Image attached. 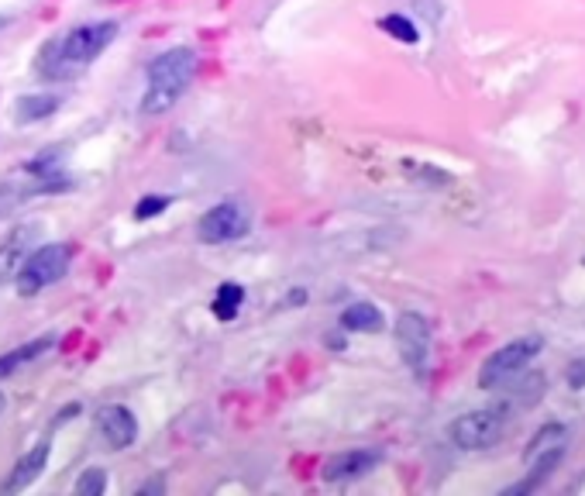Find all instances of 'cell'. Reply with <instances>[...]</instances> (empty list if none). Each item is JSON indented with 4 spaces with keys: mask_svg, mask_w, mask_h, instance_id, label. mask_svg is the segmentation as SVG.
<instances>
[{
    "mask_svg": "<svg viewBox=\"0 0 585 496\" xmlns=\"http://www.w3.org/2000/svg\"><path fill=\"white\" fill-rule=\"evenodd\" d=\"M0 407H4V397H0Z\"/></svg>",
    "mask_w": 585,
    "mask_h": 496,
    "instance_id": "cell-24",
    "label": "cell"
},
{
    "mask_svg": "<svg viewBox=\"0 0 585 496\" xmlns=\"http://www.w3.org/2000/svg\"><path fill=\"white\" fill-rule=\"evenodd\" d=\"M59 111V93H25L14 100V121L18 124H35L45 121Z\"/></svg>",
    "mask_w": 585,
    "mask_h": 496,
    "instance_id": "cell-13",
    "label": "cell"
},
{
    "mask_svg": "<svg viewBox=\"0 0 585 496\" xmlns=\"http://www.w3.org/2000/svg\"><path fill=\"white\" fill-rule=\"evenodd\" d=\"M169 204H173V200L162 197V193H148V197H142L135 204V217L138 221H152V217H159L162 211H169Z\"/></svg>",
    "mask_w": 585,
    "mask_h": 496,
    "instance_id": "cell-19",
    "label": "cell"
},
{
    "mask_svg": "<svg viewBox=\"0 0 585 496\" xmlns=\"http://www.w3.org/2000/svg\"><path fill=\"white\" fill-rule=\"evenodd\" d=\"M396 348H400L403 362L420 372L427 362V355H431V324H427L424 314H417V310H403L400 317H396Z\"/></svg>",
    "mask_w": 585,
    "mask_h": 496,
    "instance_id": "cell-7",
    "label": "cell"
},
{
    "mask_svg": "<svg viewBox=\"0 0 585 496\" xmlns=\"http://www.w3.org/2000/svg\"><path fill=\"white\" fill-rule=\"evenodd\" d=\"M241 300H245V290H241L238 283H224V286H217L210 310H214L217 321H234V317H238Z\"/></svg>",
    "mask_w": 585,
    "mask_h": 496,
    "instance_id": "cell-17",
    "label": "cell"
},
{
    "mask_svg": "<svg viewBox=\"0 0 585 496\" xmlns=\"http://www.w3.org/2000/svg\"><path fill=\"white\" fill-rule=\"evenodd\" d=\"M197 66H200V56L193 49H186V45L155 56L152 62H148V87H145V97H142V111L145 114H166L169 107L186 93V87L193 83Z\"/></svg>",
    "mask_w": 585,
    "mask_h": 496,
    "instance_id": "cell-2",
    "label": "cell"
},
{
    "mask_svg": "<svg viewBox=\"0 0 585 496\" xmlns=\"http://www.w3.org/2000/svg\"><path fill=\"white\" fill-rule=\"evenodd\" d=\"M379 28L386 31V35H393V38H400V42H407V45H417L420 42L417 25H413L410 18H403V14H386V18L379 21Z\"/></svg>",
    "mask_w": 585,
    "mask_h": 496,
    "instance_id": "cell-18",
    "label": "cell"
},
{
    "mask_svg": "<svg viewBox=\"0 0 585 496\" xmlns=\"http://www.w3.org/2000/svg\"><path fill=\"white\" fill-rule=\"evenodd\" d=\"M565 379H568V386H572V390H585V355H582V359L568 362Z\"/></svg>",
    "mask_w": 585,
    "mask_h": 496,
    "instance_id": "cell-21",
    "label": "cell"
},
{
    "mask_svg": "<svg viewBox=\"0 0 585 496\" xmlns=\"http://www.w3.org/2000/svg\"><path fill=\"white\" fill-rule=\"evenodd\" d=\"M7 25H11V18H7V14H0V31H4Z\"/></svg>",
    "mask_w": 585,
    "mask_h": 496,
    "instance_id": "cell-23",
    "label": "cell"
},
{
    "mask_svg": "<svg viewBox=\"0 0 585 496\" xmlns=\"http://www.w3.org/2000/svg\"><path fill=\"white\" fill-rule=\"evenodd\" d=\"M52 345H56V338H52V335H45V338H35V341H28V345L14 348V352L0 355V379H4V376H11V372H18L21 366H28V362H35L38 355H45V352H49Z\"/></svg>",
    "mask_w": 585,
    "mask_h": 496,
    "instance_id": "cell-15",
    "label": "cell"
},
{
    "mask_svg": "<svg viewBox=\"0 0 585 496\" xmlns=\"http://www.w3.org/2000/svg\"><path fill=\"white\" fill-rule=\"evenodd\" d=\"M69 262H73V248L69 245H38L35 252L21 262L14 286H18L21 297H35V293L56 286L62 276L69 273Z\"/></svg>",
    "mask_w": 585,
    "mask_h": 496,
    "instance_id": "cell-3",
    "label": "cell"
},
{
    "mask_svg": "<svg viewBox=\"0 0 585 496\" xmlns=\"http://www.w3.org/2000/svg\"><path fill=\"white\" fill-rule=\"evenodd\" d=\"M117 35H121V25H117V21H90V25L69 28L66 35L49 38L35 59L38 76H45V80H52V83L69 80V76H76L80 69H87Z\"/></svg>",
    "mask_w": 585,
    "mask_h": 496,
    "instance_id": "cell-1",
    "label": "cell"
},
{
    "mask_svg": "<svg viewBox=\"0 0 585 496\" xmlns=\"http://www.w3.org/2000/svg\"><path fill=\"white\" fill-rule=\"evenodd\" d=\"M379 459L382 455L369 452V448H362V452H341V455H334V459L324 462L321 476L327 479V483H348V479H358V476H365V472L376 469Z\"/></svg>",
    "mask_w": 585,
    "mask_h": 496,
    "instance_id": "cell-10",
    "label": "cell"
},
{
    "mask_svg": "<svg viewBox=\"0 0 585 496\" xmlns=\"http://www.w3.org/2000/svg\"><path fill=\"white\" fill-rule=\"evenodd\" d=\"M107 486V476L104 469H87L80 479H76V496H100Z\"/></svg>",
    "mask_w": 585,
    "mask_h": 496,
    "instance_id": "cell-20",
    "label": "cell"
},
{
    "mask_svg": "<svg viewBox=\"0 0 585 496\" xmlns=\"http://www.w3.org/2000/svg\"><path fill=\"white\" fill-rule=\"evenodd\" d=\"M544 348V341L541 338H517V341H510V345H503V348H496L493 355H489L486 362H482V369H479V386L482 390H496V386H503V383H510V379H517L520 372L527 369V362L534 359L537 352Z\"/></svg>",
    "mask_w": 585,
    "mask_h": 496,
    "instance_id": "cell-4",
    "label": "cell"
},
{
    "mask_svg": "<svg viewBox=\"0 0 585 496\" xmlns=\"http://www.w3.org/2000/svg\"><path fill=\"white\" fill-rule=\"evenodd\" d=\"M565 441H568V428L565 424H544L541 431L530 438V445H527V452H524V459H537V455H544V452H555V448H565Z\"/></svg>",
    "mask_w": 585,
    "mask_h": 496,
    "instance_id": "cell-16",
    "label": "cell"
},
{
    "mask_svg": "<svg viewBox=\"0 0 585 496\" xmlns=\"http://www.w3.org/2000/svg\"><path fill=\"white\" fill-rule=\"evenodd\" d=\"M97 434H100V441H104L107 448L121 452V448L135 445L138 421H135V414H131L128 407H121V403H107V407L97 410Z\"/></svg>",
    "mask_w": 585,
    "mask_h": 496,
    "instance_id": "cell-8",
    "label": "cell"
},
{
    "mask_svg": "<svg viewBox=\"0 0 585 496\" xmlns=\"http://www.w3.org/2000/svg\"><path fill=\"white\" fill-rule=\"evenodd\" d=\"M248 228H252V217L241 211L238 204H217L197 221V238L204 245H224L248 235Z\"/></svg>",
    "mask_w": 585,
    "mask_h": 496,
    "instance_id": "cell-6",
    "label": "cell"
},
{
    "mask_svg": "<svg viewBox=\"0 0 585 496\" xmlns=\"http://www.w3.org/2000/svg\"><path fill=\"white\" fill-rule=\"evenodd\" d=\"M38 235H42V224H18L11 235L0 242V286L11 283L18 276L21 262L31 255V248L38 245Z\"/></svg>",
    "mask_w": 585,
    "mask_h": 496,
    "instance_id": "cell-9",
    "label": "cell"
},
{
    "mask_svg": "<svg viewBox=\"0 0 585 496\" xmlns=\"http://www.w3.org/2000/svg\"><path fill=\"white\" fill-rule=\"evenodd\" d=\"M45 193H59V190L52 183L38 180V176H31L28 183H14V180L0 183V217L14 214L21 204H28L31 197H45Z\"/></svg>",
    "mask_w": 585,
    "mask_h": 496,
    "instance_id": "cell-12",
    "label": "cell"
},
{
    "mask_svg": "<svg viewBox=\"0 0 585 496\" xmlns=\"http://www.w3.org/2000/svg\"><path fill=\"white\" fill-rule=\"evenodd\" d=\"M45 465H49V441L35 445L28 455H21L18 465L11 469V476L4 479V486H0V490H4V493H21V490H28V486L35 483V479L45 472Z\"/></svg>",
    "mask_w": 585,
    "mask_h": 496,
    "instance_id": "cell-11",
    "label": "cell"
},
{
    "mask_svg": "<svg viewBox=\"0 0 585 496\" xmlns=\"http://www.w3.org/2000/svg\"><path fill=\"white\" fill-rule=\"evenodd\" d=\"M382 324H386L382 310L376 304H365V300L341 310V328L345 331H369V335H376V331H382Z\"/></svg>",
    "mask_w": 585,
    "mask_h": 496,
    "instance_id": "cell-14",
    "label": "cell"
},
{
    "mask_svg": "<svg viewBox=\"0 0 585 496\" xmlns=\"http://www.w3.org/2000/svg\"><path fill=\"white\" fill-rule=\"evenodd\" d=\"M303 300H307V290H293L290 297H286V307H300Z\"/></svg>",
    "mask_w": 585,
    "mask_h": 496,
    "instance_id": "cell-22",
    "label": "cell"
},
{
    "mask_svg": "<svg viewBox=\"0 0 585 496\" xmlns=\"http://www.w3.org/2000/svg\"><path fill=\"white\" fill-rule=\"evenodd\" d=\"M506 431V410L489 407V410H468L448 428V438L455 441L462 452H479L499 441V434Z\"/></svg>",
    "mask_w": 585,
    "mask_h": 496,
    "instance_id": "cell-5",
    "label": "cell"
}]
</instances>
